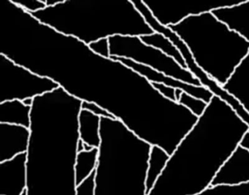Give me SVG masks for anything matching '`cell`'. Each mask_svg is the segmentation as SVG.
I'll list each match as a JSON object with an SVG mask.
<instances>
[{"instance_id":"6da1fadb","label":"cell","mask_w":249,"mask_h":195,"mask_svg":"<svg viewBox=\"0 0 249 195\" xmlns=\"http://www.w3.org/2000/svg\"><path fill=\"white\" fill-rule=\"evenodd\" d=\"M0 53L53 80L82 101L97 103L141 139L170 156L199 118L120 61L97 55L84 42L56 32L24 10L8 25Z\"/></svg>"},{"instance_id":"7a4b0ae2","label":"cell","mask_w":249,"mask_h":195,"mask_svg":"<svg viewBox=\"0 0 249 195\" xmlns=\"http://www.w3.org/2000/svg\"><path fill=\"white\" fill-rule=\"evenodd\" d=\"M82 100L62 87L34 98L27 151V195H75Z\"/></svg>"},{"instance_id":"3957f363","label":"cell","mask_w":249,"mask_h":195,"mask_svg":"<svg viewBox=\"0 0 249 195\" xmlns=\"http://www.w3.org/2000/svg\"><path fill=\"white\" fill-rule=\"evenodd\" d=\"M249 130L230 105L214 96L147 195H196L203 192Z\"/></svg>"},{"instance_id":"277c9868","label":"cell","mask_w":249,"mask_h":195,"mask_svg":"<svg viewBox=\"0 0 249 195\" xmlns=\"http://www.w3.org/2000/svg\"><path fill=\"white\" fill-rule=\"evenodd\" d=\"M30 14L40 23L87 45L116 35L142 36L155 33L132 0H65Z\"/></svg>"},{"instance_id":"5b68a950","label":"cell","mask_w":249,"mask_h":195,"mask_svg":"<svg viewBox=\"0 0 249 195\" xmlns=\"http://www.w3.org/2000/svg\"><path fill=\"white\" fill-rule=\"evenodd\" d=\"M95 195H147L151 144L119 119L101 117Z\"/></svg>"},{"instance_id":"8992f818","label":"cell","mask_w":249,"mask_h":195,"mask_svg":"<svg viewBox=\"0 0 249 195\" xmlns=\"http://www.w3.org/2000/svg\"><path fill=\"white\" fill-rule=\"evenodd\" d=\"M168 27L186 44L196 65L221 86L249 52V42L212 13L190 16Z\"/></svg>"},{"instance_id":"52a82bcc","label":"cell","mask_w":249,"mask_h":195,"mask_svg":"<svg viewBox=\"0 0 249 195\" xmlns=\"http://www.w3.org/2000/svg\"><path fill=\"white\" fill-rule=\"evenodd\" d=\"M108 39L110 56L128 58L188 84L202 86L189 70L157 48L144 43L140 36L116 35Z\"/></svg>"},{"instance_id":"ba28073f","label":"cell","mask_w":249,"mask_h":195,"mask_svg":"<svg viewBox=\"0 0 249 195\" xmlns=\"http://www.w3.org/2000/svg\"><path fill=\"white\" fill-rule=\"evenodd\" d=\"M58 87L53 80L35 74L0 53V103L34 98Z\"/></svg>"},{"instance_id":"9c48e42d","label":"cell","mask_w":249,"mask_h":195,"mask_svg":"<svg viewBox=\"0 0 249 195\" xmlns=\"http://www.w3.org/2000/svg\"><path fill=\"white\" fill-rule=\"evenodd\" d=\"M156 20L164 26L178 24L188 17L231 7L245 0H142Z\"/></svg>"},{"instance_id":"30bf717a","label":"cell","mask_w":249,"mask_h":195,"mask_svg":"<svg viewBox=\"0 0 249 195\" xmlns=\"http://www.w3.org/2000/svg\"><path fill=\"white\" fill-rule=\"evenodd\" d=\"M110 58L115 61H120L126 66L132 68L140 75L145 77L150 82L161 83L175 89H180L185 93L204 100L205 103H209L214 96L213 94L204 86H196L188 84L184 81L165 75L163 73L160 72L151 67L147 66L143 64H138L132 60L116 56H110Z\"/></svg>"},{"instance_id":"8fae6325","label":"cell","mask_w":249,"mask_h":195,"mask_svg":"<svg viewBox=\"0 0 249 195\" xmlns=\"http://www.w3.org/2000/svg\"><path fill=\"white\" fill-rule=\"evenodd\" d=\"M27 153L0 162V195H21L27 187Z\"/></svg>"},{"instance_id":"7c38bea8","label":"cell","mask_w":249,"mask_h":195,"mask_svg":"<svg viewBox=\"0 0 249 195\" xmlns=\"http://www.w3.org/2000/svg\"><path fill=\"white\" fill-rule=\"evenodd\" d=\"M249 182V151L238 146L218 170L211 185H237Z\"/></svg>"},{"instance_id":"4fadbf2b","label":"cell","mask_w":249,"mask_h":195,"mask_svg":"<svg viewBox=\"0 0 249 195\" xmlns=\"http://www.w3.org/2000/svg\"><path fill=\"white\" fill-rule=\"evenodd\" d=\"M30 138V128L21 125L0 123V162L27 153Z\"/></svg>"},{"instance_id":"5bb4252c","label":"cell","mask_w":249,"mask_h":195,"mask_svg":"<svg viewBox=\"0 0 249 195\" xmlns=\"http://www.w3.org/2000/svg\"><path fill=\"white\" fill-rule=\"evenodd\" d=\"M211 13L230 30L249 42V0L231 7L216 9Z\"/></svg>"},{"instance_id":"9a60e30c","label":"cell","mask_w":249,"mask_h":195,"mask_svg":"<svg viewBox=\"0 0 249 195\" xmlns=\"http://www.w3.org/2000/svg\"><path fill=\"white\" fill-rule=\"evenodd\" d=\"M222 87L237 98L249 113V49L247 55Z\"/></svg>"},{"instance_id":"2e32d148","label":"cell","mask_w":249,"mask_h":195,"mask_svg":"<svg viewBox=\"0 0 249 195\" xmlns=\"http://www.w3.org/2000/svg\"><path fill=\"white\" fill-rule=\"evenodd\" d=\"M32 106L24 105L18 100L0 103V123L21 125L30 128Z\"/></svg>"},{"instance_id":"e0dca14e","label":"cell","mask_w":249,"mask_h":195,"mask_svg":"<svg viewBox=\"0 0 249 195\" xmlns=\"http://www.w3.org/2000/svg\"><path fill=\"white\" fill-rule=\"evenodd\" d=\"M78 122L80 138L85 144L94 148H99L101 143V117L91 113L89 111L81 109L78 117Z\"/></svg>"},{"instance_id":"ac0fdd59","label":"cell","mask_w":249,"mask_h":195,"mask_svg":"<svg viewBox=\"0 0 249 195\" xmlns=\"http://www.w3.org/2000/svg\"><path fill=\"white\" fill-rule=\"evenodd\" d=\"M170 156L161 147L152 146L148 160L146 177L147 195L152 189L167 165Z\"/></svg>"},{"instance_id":"d6986e66","label":"cell","mask_w":249,"mask_h":195,"mask_svg":"<svg viewBox=\"0 0 249 195\" xmlns=\"http://www.w3.org/2000/svg\"><path fill=\"white\" fill-rule=\"evenodd\" d=\"M141 40L150 46L154 47L164 52L165 55L173 58L178 64H180L183 68H186V61L177 47L173 43L171 40L160 33H152L140 36Z\"/></svg>"},{"instance_id":"ffe728a7","label":"cell","mask_w":249,"mask_h":195,"mask_svg":"<svg viewBox=\"0 0 249 195\" xmlns=\"http://www.w3.org/2000/svg\"><path fill=\"white\" fill-rule=\"evenodd\" d=\"M98 148L78 153L75 167L77 186L95 171L98 162Z\"/></svg>"},{"instance_id":"44dd1931","label":"cell","mask_w":249,"mask_h":195,"mask_svg":"<svg viewBox=\"0 0 249 195\" xmlns=\"http://www.w3.org/2000/svg\"><path fill=\"white\" fill-rule=\"evenodd\" d=\"M196 195H249V182L237 185H211Z\"/></svg>"},{"instance_id":"7402d4cb","label":"cell","mask_w":249,"mask_h":195,"mask_svg":"<svg viewBox=\"0 0 249 195\" xmlns=\"http://www.w3.org/2000/svg\"><path fill=\"white\" fill-rule=\"evenodd\" d=\"M178 103L187 108L192 114L198 117L202 116L208 105V103H205L204 100L194 97L185 92H183Z\"/></svg>"},{"instance_id":"603a6c76","label":"cell","mask_w":249,"mask_h":195,"mask_svg":"<svg viewBox=\"0 0 249 195\" xmlns=\"http://www.w3.org/2000/svg\"><path fill=\"white\" fill-rule=\"evenodd\" d=\"M11 1L29 13H37L47 7L43 0H22V1L11 0Z\"/></svg>"},{"instance_id":"cb8c5ba5","label":"cell","mask_w":249,"mask_h":195,"mask_svg":"<svg viewBox=\"0 0 249 195\" xmlns=\"http://www.w3.org/2000/svg\"><path fill=\"white\" fill-rule=\"evenodd\" d=\"M91 51L103 58H110V43L108 38L100 39L88 45Z\"/></svg>"},{"instance_id":"d4e9b609","label":"cell","mask_w":249,"mask_h":195,"mask_svg":"<svg viewBox=\"0 0 249 195\" xmlns=\"http://www.w3.org/2000/svg\"><path fill=\"white\" fill-rule=\"evenodd\" d=\"M95 171L76 187L75 195H95Z\"/></svg>"},{"instance_id":"484cf974","label":"cell","mask_w":249,"mask_h":195,"mask_svg":"<svg viewBox=\"0 0 249 195\" xmlns=\"http://www.w3.org/2000/svg\"><path fill=\"white\" fill-rule=\"evenodd\" d=\"M81 109L89 111L91 113L100 116V117H108L112 119H116L111 114L109 113L106 109L97 105V103H91V102L83 101L81 105Z\"/></svg>"},{"instance_id":"4316f807","label":"cell","mask_w":249,"mask_h":195,"mask_svg":"<svg viewBox=\"0 0 249 195\" xmlns=\"http://www.w3.org/2000/svg\"><path fill=\"white\" fill-rule=\"evenodd\" d=\"M152 84L154 88L158 90L160 94L162 95L164 97L176 101V96H175L176 89L170 87V86L166 85V84H161V83H152Z\"/></svg>"},{"instance_id":"83f0119b","label":"cell","mask_w":249,"mask_h":195,"mask_svg":"<svg viewBox=\"0 0 249 195\" xmlns=\"http://www.w3.org/2000/svg\"><path fill=\"white\" fill-rule=\"evenodd\" d=\"M239 146L249 151V130L243 135Z\"/></svg>"},{"instance_id":"f1b7e54d","label":"cell","mask_w":249,"mask_h":195,"mask_svg":"<svg viewBox=\"0 0 249 195\" xmlns=\"http://www.w3.org/2000/svg\"><path fill=\"white\" fill-rule=\"evenodd\" d=\"M47 7H54L56 4L63 2L65 0H43Z\"/></svg>"},{"instance_id":"f546056e","label":"cell","mask_w":249,"mask_h":195,"mask_svg":"<svg viewBox=\"0 0 249 195\" xmlns=\"http://www.w3.org/2000/svg\"><path fill=\"white\" fill-rule=\"evenodd\" d=\"M183 93V90H180V89H176V91H175V96H176V102H178V103L179 100H180V98H181Z\"/></svg>"},{"instance_id":"4dcf8cb0","label":"cell","mask_w":249,"mask_h":195,"mask_svg":"<svg viewBox=\"0 0 249 195\" xmlns=\"http://www.w3.org/2000/svg\"><path fill=\"white\" fill-rule=\"evenodd\" d=\"M84 141L80 138L79 141H78V152H82L83 151H84Z\"/></svg>"},{"instance_id":"1f68e13d","label":"cell","mask_w":249,"mask_h":195,"mask_svg":"<svg viewBox=\"0 0 249 195\" xmlns=\"http://www.w3.org/2000/svg\"><path fill=\"white\" fill-rule=\"evenodd\" d=\"M33 102H34V98H27L23 100V103L27 106H33Z\"/></svg>"},{"instance_id":"d6a6232c","label":"cell","mask_w":249,"mask_h":195,"mask_svg":"<svg viewBox=\"0 0 249 195\" xmlns=\"http://www.w3.org/2000/svg\"><path fill=\"white\" fill-rule=\"evenodd\" d=\"M84 151H91V150H92L93 148H94V147L91 146L89 145V144H85V143H84Z\"/></svg>"},{"instance_id":"836d02e7","label":"cell","mask_w":249,"mask_h":195,"mask_svg":"<svg viewBox=\"0 0 249 195\" xmlns=\"http://www.w3.org/2000/svg\"><path fill=\"white\" fill-rule=\"evenodd\" d=\"M21 195H27V190L26 189L25 191H24V192H23L22 194H21Z\"/></svg>"}]
</instances>
